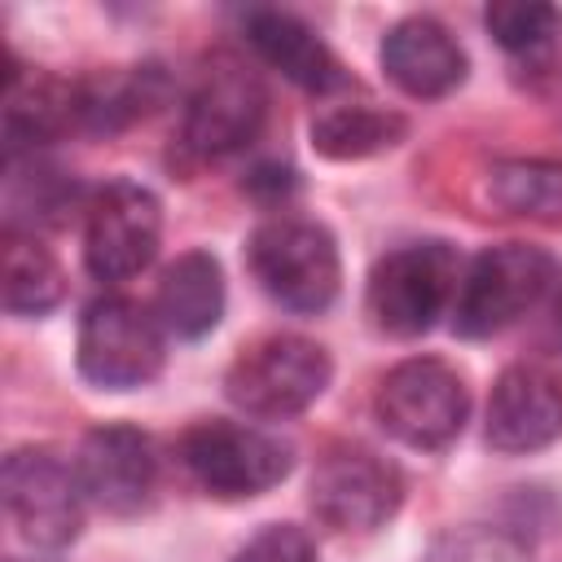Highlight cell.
I'll list each match as a JSON object with an SVG mask.
<instances>
[{
	"label": "cell",
	"mask_w": 562,
	"mask_h": 562,
	"mask_svg": "<svg viewBox=\"0 0 562 562\" xmlns=\"http://www.w3.org/2000/svg\"><path fill=\"white\" fill-rule=\"evenodd\" d=\"M70 127H79V83L18 66L4 75V158L35 154Z\"/></svg>",
	"instance_id": "16"
},
{
	"label": "cell",
	"mask_w": 562,
	"mask_h": 562,
	"mask_svg": "<svg viewBox=\"0 0 562 562\" xmlns=\"http://www.w3.org/2000/svg\"><path fill=\"white\" fill-rule=\"evenodd\" d=\"M483 22H487V31L496 35L501 48L527 53V48H540L553 35L558 9L540 4V0H496V4L483 9Z\"/></svg>",
	"instance_id": "23"
},
{
	"label": "cell",
	"mask_w": 562,
	"mask_h": 562,
	"mask_svg": "<svg viewBox=\"0 0 562 562\" xmlns=\"http://www.w3.org/2000/svg\"><path fill=\"white\" fill-rule=\"evenodd\" d=\"M246 263L259 290L285 312L316 316L338 299V281H342L338 246L334 233L316 220H299V215L263 220L246 241Z\"/></svg>",
	"instance_id": "1"
},
{
	"label": "cell",
	"mask_w": 562,
	"mask_h": 562,
	"mask_svg": "<svg viewBox=\"0 0 562 562\" xmlns=\"http://www.w3.org/2000/svg\"><path fill=\"white\" fill-rule=\"evenodd\" d=\"M70 202H75V180L61 167L35 154L4 158V233L35 237L40 224H61Z\"/></svg>",
	"instance_id": "20"
},
{
	"label": "cell",
	"mask_w": 562,
	"mask_h": 562,
	"mask_svg": "<svg viewBox=\"0 0 562 562\" xmlns=\"http://www.w3.org/2000/svg\"><path fill=\"white\" fill-rule=\"evenodd\" d=\"M373 408L391 439L435 452L461 435V426L470 417V391L448 360L408 356L378 382Z\"/></svg>",
	"instance_id": "6"
},
{
	"label": "cell",
	"mask_w": 562,
	"mask_h": 562,
	"mask_svg": "<svg viewBox=\"0 0 562 562\" xmlns=\"http://www.w3.org/2000/svg\"><path fill=\"white\" fill-rule=\"evenodd\" d=\"M422 562H531L522 540H514L509 531H496V527H461V531H448L439 536Z\"/></svg>",
	"instance_id": "24"
},
{
	"label": "cell",
	"mask_w": 562,
	"mask_h": 562,
	"mask_svg": "<svg viewBox=\"0 0 562 562\" xmlns=\"http://www.w3.org/2000/svg\"><path fill=\"white\" fill-rule=\"evenodd\" d=\"M184 470L220 501H246L277 487L294 470V448L259 426L246 422H198L180 439Z\"/></svg>",
	"instance_id": "7"
},
{
	"label": "cell",
	"mask_w": 562,
	"mask_h": 562,
	"mask_svg": "<svg viewBox=\"0 0 562 562\" xmlns=\"http://www.w3.org/2000/svg\"><path fill=\"white\" fill-rule=\"evenodd\" d=\"M4 509L18 536L35 549H66L83 527V487L75 461L57 457L53 448H13L0 470Z\"/></svg>",
	"instance_id": "8"
},
{
	"label": "cell",
	"mask_w": 562,
	"mask_h": 562,
	"mask_svg": "<svg viewBox=\"0 0 562 562\" xmlns=\"http://www.w3.org/2000/svg\"><path fill=\"white\" fill-rule=\"evenodd\" d=\"M382 70L400 92H408L417 101H435L465 83L470 61L443 22L417 13V18L395 22L382 35Z\"/></svg>",
	"instance_id": "14"
},
{
	"label": "cell",
	"mask_w": 562,
	"mask_h": 562,
	"mask_svg": "<svg viewBox=\"0 0 562 562\" xmlns=\"http://www.w3.org/2000/svg\"><path fill=\"white\" fill-rule=\"evenodd\" d=\"M312 514L329 531H373L404 501L400 470L360 443H334L312 470Z\"/></svg>",
	"instance_id": "10"
},
{
	"label": "cell",
	"mask_w": 562,
	"mask_h": 562,
	"mask_svg": "<svg viewBox=\"0 0 562 562\" xmlns=\"http://www.w3.org/2000/svg\"><path fill=\"white\" fill-rule=\"evenodd\" d=\"M228 562H316V544L294 522H268Z\"/></svg>",
	"instance_id": "25"
},
{
	"label": "cell",
	"mask_w": 562,
	"mask_h": 562,
	"mask_svg": "<svg viewBox=\"0 0 562 562\" xmlns=\"http://www.w3.org/2000/svg\"><path fill=\"white\" fill-rule=\"evenodd\" d=\"M246 44L259 53V61H268L272 70H281L294 88L303 92H338L347 88V70L342 61L329 53V44L294 13L281 9H250L246 13Z\"/></svg>",
	"instance_id": "15"
},
{
	"label": "cell",
	"mask_w": 562,
	"mask_h": 562,
	"mask_svg": "<svg viewBox=\"0 0 562 562\" xmlns=\"http://www.w3.org/2000/svg\"><path fill=\"white\" fill-rule=\"evenodd\" d=\"M13 562H18V558H13Z\"/></svg>",
	"instance_id": "27"
},
{
	"label": "cell",
	"mask_w": 562,
	"mask_h": 562,
	"mask_svg": "<svg viewBox=\"0 0 562 562\" xmlns=\"http://www.w3.org/2000/svg\"><path fill=\"white\" fill-rule=\"evenodd\" d=\"M553 281V255L527 241H505L487 246L483 255L470 259L461 272L457 299H452V334L461 338H492L522 321L540 294Z\"/></svg>",
	"instance_id": "5"
},
{
	"label": "cell",
	"mask_w": 562,
	"mask_h": 562,
	"mask_svg": "<svg viewBox=\"0 0 562 562\" xmlns=\"http://www.w3.org/2000/svg\"><path fill=\"white\" fill-rule=\"evenodd\" d=\"M167 329L149 307L123 294L92 299L79 316V342L75 364L79 378L97 391H136L162 373L167 356Z\"/></svg>",
	"instance_id": "4"
},
{
	"label": "cell",
	"mask_w": 562,
	"mask_h": 562,
	"mask_svg": "<svg viewBox=\"0 0 562 562\" xmlns=\"http://www.w3.org/2000/svg\"><path fill=\"white\" fill-rule=\"evenodd\" d=\"M404 132H408L404 114L369 105V101H342V105H325L312 119V149L334 162H356V158L395 149Z\"/></svg>",
	"instance_id": "19"
},
{
	"label": "cell",
	"mask_w": 562,
	"mask_h": 562,
	"mask_svg": "<svg viewBox=\"0 0 562 562\" xmlns=\"http://www.w3.org/2000/svg\"><path fill=\"white\" fill-rule=\"evenodd\" d=\"M457 285H461L457 250L448 241H413L373 263L364 307L382 334L417 338L443 312H452Z\"/></svg>",
	"instance_id": "3"
},
{
	"label": "cell",
	"mask_w": 562,
	"mask_h": 562,
	"mask_svg": "<svg viewBox=\"0 0 562 562\" xmlns=\"http://www.w3.org/2000/svg\"><path fill=\"white\" fill-rule=\"evenodd\" d=\"M167 97V75L158 66H114L92 79H79V127L119 132L145 119Z\"/></svg>",
	"instance_id": "18"
},
{
	"label": "cell",
	"mask_w": 562,
	"mask_h": 562,
	"mask_svg": "<svg viewBox=\"0 0 562 562\" xmlns=\"http://www.w3.org/2000/svg\"><path fill=\"white\" fill-rule=\"evenodd\" d=\"M268 119V92L259 83V75L233 57V53H215L184 105V145L198 158H224L246 149L259 127Z\"/></svg>",
	"instance_id": "9"
},
{
	"label": "cell",
	"mask_w": 562,
	"mask_h": 562,
	"mask_svg": "<svg viewBox=\"0 0 562 562\" xmlns=\"http://www.w3.org/2000/svg\"><path fill=\"white\" fill-rule=\"evenodd\" d=\"M334 378V360L303 334H268L246 347L224 373V395L246 417L281 422L312 408Z\"/></svg>",
	"instance_id": "2"
},
{
	"label": "cell",
	"mask_w": 562,
	"mask_h": 562,
	"mask_svg": "<svg viewBox=\"0 0 562 562\" xmlns=\"http://www.w3.org/2000/svg\"><path fill=\"white\" fill-rule=\"evenodd\" d=\"M487 193L509 215H522L536 224H562V162L501 158L487 171Z\"/></svg>",
	"instance_id": "22"
},
{
	"label": "cell",
	"mask_w": 562,
	"mask_h": 562,
	"mask_svg": "<svg viewBox=\"0 0 562 562\" xmlns=\"http://www.w3.org/2000/svg\"><path fill=\"white\" fill-rule=\"evenodd\" d=\"M487 443L522 457L540 452L562 435V382L544 364H509L487 400Z\"/></svg>",
	"instance_id": "13"
},
{
	"label": "cell",
	"mask_w": 562,
	"mask_h": 562,
	"mask_svg": "<svg viewBox=\"0 0 562 562\" xmlns=\"http://www.w3.org/2000/svg\"><path fill=\"white\" fill-rule=\"evenodd\" d=\"M75 474L83 496L105 514H136L149 505L158 457L145 430L136 426H97L79 439Z\"/></svg>",
	"instance_id": "12"
},
{
	"label": "cell",
	"mask_w": 562,
	"mask_h": 562,
	"mask_svg": "<svg viewBox=\"0 0 562 562\" xmlns=\"http://www.w3.org/2000/svg\"><path fill=\"white\" fill-rule=\"evenodd\" d=\"M224 268L211 250H184L167 263L158 294H154V316L171 338L198 342L206 338L220 316H224Z\"/></svg>",
	"instance_id": "17"
},
{
	"label": "cell",
	"mask_w": 562,
	"mask_h": 562,
	"mask_svg": "<svg viewBox=\"0 0 562 562\" xmlns=\"http://www.w3.org/2000/svg\"><path fill=\"white\" fill-rule=\"evenodd\" d=\"M162 241V206L136 180H110L88 202L83 263L97 281H127L145 272Z\"/></svg>",
	"instance_id": "11"
},
{
	"label": "cell",
	"mask_w": 562,
	"mask_h": 562,
	"mask_svg": "<svg viewBox=\"0 0 562 562\" xmlns=\"http://www.w3.org/2000/svg\"><path fill=\"white\" fill-rule=\"evenodd\" d=\"M66 299V272L57 255L31 233H4L0 303L9 316H44Z\"/></svg>",
	"instance_id": "21"
},
{
	"label": "cell",
	"mask_w": 562,
	"mask_h": 562,
	"mask_svg": "<svg viewBox=\"0 0 562 562\" xmlns=\"http://www.w3.org/2000/svg\"><path fill=\"white\" fill-rule=\"evenodd\" d=\"M558 325H562V299H558Z\"/></svg>",
	"instance_id": "26"
}]
</instances>
